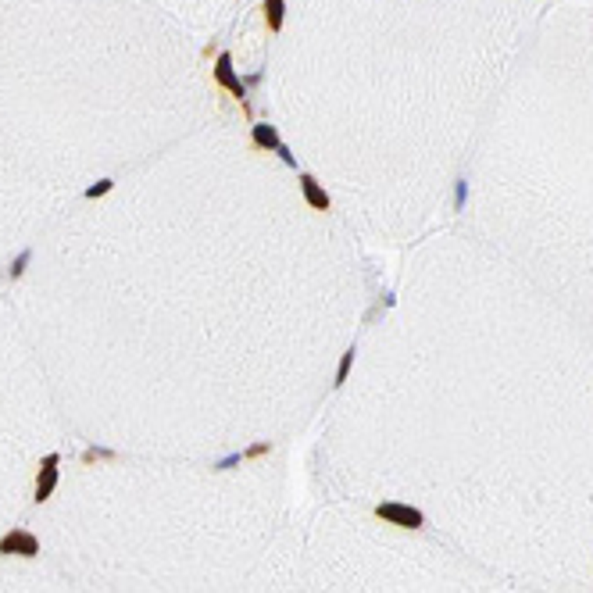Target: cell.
I'll list each match as a JSON object with an SVG mask.
<instances>
[{
    "label": "cell",
    "mask_w": 593,
    "mask_h": 593,
    "mask_svg": "<svg viewBox=\"0 0 593 593\" xmlns=\"http://www.w3.org/2000/svg\"><path fill=\"white\" fill-rule=\"evenodd\" d=\"M375 518H383L386 525H397V529H422L425 525V515L411 504H401V501L375 504Z\"/></svg>",
    "instance_id": "6da1fadb"
},
{
    "label": "cell",
    "mask_w": 593,
    "mask_h": 593,
    "mask_svg": "<svg viewBox=\"0 0 593 593\" xmlns=\"http://www.w3.org/2000/svg\"><path fill=\"white\" fill-rule=\"evenodd\" d=\"M214 82H219L222 90H229V93L240 100L243 111H250V104H247V82L236 75V68H233V54H229V50H222L219 58H214Z\"/></svg>",
    "instance_id": "7a4b0ae2"
},
{
    "label": "cell",
    "mask_w": 593,
    "mask_h": 593,
    "mask_svg": "<svg viewBox=\"0 0 593 593\" xmlns=\"http://www.w3.org/2000/svg\"><path fill=\"white\" fill-rule=\"evenodd\" d=\"M0 554L4 558H39V540L29 532V529H11L0 536Z\"/></svg>",
    "instance_id": "3957f363"
},
{
    "label": "cell",
    "mask_w": 593,
    "mask_h": 593,
    "mask_svg": "<svg viewBox=\"0 0 593 593\" xmlns=\"http://www.w3.org/2000/svg\"><path fill=\"white\" fill-rule=\"evenodd\" d=\"M58 465H61L58 454H47V458H43L39 475H36V490H32V501H36V504L50 501V494L58 490Z\"/></svg>",
    "instance_id": "277c9868"
},
{
    "label": "cell",
    "mask_w": 593,
    "mask_h": 593,
    "mask_svg": "<svg viewBox=\"0 0 593 593\" xmlns=\"http://www.w3.org/2000/svg\"><path fill=\"white\" fill-rule=\"evenodd\" d=\"M300 193H304V204L311 211H333V197L326 193V186H322L314 176L300 172Z\"/></svg>",
    "instance_id": "5b68a950"
},
{
    "label": "cell",
    "mask_w": 593,
    "mask_h": 593,
    "mask_svg": "<svg viewBox=\"0 0 593 593\" xmlns=\"http://www.w3.org/2000/svg\"><path fill=\"white\" fill-rule=\"evenodd\" d=\"M250 143H254L257 150H279V147H283V136H279L276 126L254 122V126H250Z\"/></svg>",
    "instance_id": "8992f818"
},
{
    "label": "cell",
    "mask_w": 593,
    "mask_h": 593,
    "mask_svg": "<svg viewBox=\"0 0 593 593\" xmlns=\"http://www.w3.org/2000/svg\"><path fill=\"white\" fill-rule=\"evenodd\" d=\"M283 18H286V0H264V22H268V29L279 32Z\"/></svg>",
    "instance_id": "52a82bcc"
},
{
    "label": "cell",
    "mask_w": 593,
    "mask_h": 593,
    "mask_svg": "<svg viewBox=\"0 0 593 593\" xmlns=\"http://www.w3.org/2000/svg\"><path fill=\"white\" fill-rule=\"evenodd\" d=\"M354 357H357V347L350 343V347L340 354V365H336V375H333V386H336V390L347 383V375H350V368H354Z\"/></svg>",
    "instance_id": "ba28073f"
},
{
    "label": "cell",
    "mask_w": 593,
    "mask_h": 593,
    "mask_svg": "<svg viewBox=\"0 0 593 593\" xmlns=\"http://www.w3.org/2000/svg\"><path fill=\"white\" fill-rule=\"evenodd\" d=\"M29 261H32V250H22V254L11 261L8 276H11V279H22V276H25V268H29Z\"/></svg>",
    "instance_id": "9c48e42d"
},
{
    "label": "cell",
    "mask_w": 593,
    "mask_h": 593,
    "mask_svg": "<svg viewBox=\"0 0 593 593\" xmlns=\"http://www.w3.org/2000/svg\"><path fill=\"white\" fill-rule=\"evenodd\" d=\"M111 190H115V179H100V183L86 186V200H97V197H104V193H111Z\"/></svg>",
    "instance_id": "30bf717a"
},
{
    "label": "cell",
    "mask_w": 593,
    "mask_h": 593,
    "mask_svg": "<svg viewBox=\"0 0 593 593\" xmlns=\"http://www.w3.org/2000/svg\"><path fill=\"white\" fill-rule=\"evenodd\" d=\"M261 454H272V444H268V440H261V444H254V447L243 451V458H261Z\"/></svg>",
    "instance_id": "8fae6325"
},
{
    "label": "cell",
    "mask_w": 593,
    "mask_h": 593,
    "mask_svg": "<svg viewBox=\"0 0 593 593\" xmlns=\"http://www.w3.org/2000/svg\"><path fill=\"white\" fill-rule=\"evenodd\" d=\"M97 458H115V451H104V447H90L82 454V461H97Z\"/></svg>",
    "instance_id": "7c38bea8"
},
{
    "label": "cell",
    "mask_w": 593,
    "mask_h": 593,
    "mask_svg": "<svg viewBox=\"0 0 593 593\" xmlns=\"http://www.w3.org/2000/svg\"><path fill=\"white\" fill-rule=\"evenodd\" d=\"M243 461V454H229V458H222L219 465H214V472H226V468H233V465H240Z\"/></svg>",
    "instance_id": "4fadbf2b"
},
{
    "label": "cell",
    "mask_w": 593,
    "mask_h": 593,
    "mask_svg": "<svg viewBox=\"0 0 593 593\" xmlns=\"http://www.w3.org/2000/svg\"><path fill=\"white\" fill-rule=\"evenodd\" d=\"M276 154H279V157H283V165H290V169H297V157H293V150H290V147H286V143H283V147H279V150H276Z\"/></svg>",
    "instance_id": "5bb4252c"
},
{
    "label": "cell",
    "mask_w": 593,
    "mask_h": 593,
    "mask_svg": "<svg viewBox=\"0 0 593 593\" xmlns=\"http://www.w3.org/2000/svg\"><path fill=\"white\" fill-rule=\"evenodd\" d=\"M454 204H458V207L465 204V183H458V193H454Z\"/></svg>",
    "instance_id": "9a60e30c"
}]
</instances>
